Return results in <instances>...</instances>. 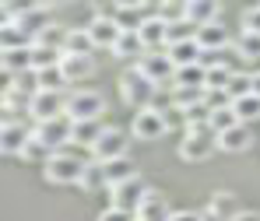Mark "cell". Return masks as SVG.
Returning <instances> with one entry per match:
<instances>
[{
    "label": "cell",
    "mask_w": 260,
    "mask_h": 221,
    "mask_svg": "<svg viewBox=\"0 0 260 221\" xmlns=\"http://www.w3.org/2000/svg\"><path fill=\"white\" fill-rule=\"evenodd\" d=\"M85 165H88L85 158H78L71 151H60V155H53L43 165V176H46V182H56V186H81Z\"/></svg>",
    "instance_id": "cell-1"
},
{
    "label": "cell",
    "mask_w": 260,
    "mask_h": 221,
    "mask_svg": "<svg viewBox=\"0 0 260 221\" xmlns=\"http://www.w3.org/2000/svg\"><path fill=\"white\" fill-rule=\"evenodd\" d=\"M155 95H158V85H155L151 78L137 74V70H127V74L120 78V98H123V105H130L134 113L151 109Z\"/></svg>",
    "instance_id": "cell-2"
},
{
    "label": "cell",
    "mask_w": 260,
    "mask_h": 221,
    "mask_svg": "<svg viewBox=\"0 0 260 221\" xmlns=\"http://www.w3.org/2000/svg\"><path fill=\"white\" fill-rule=\"evenodd\" d=\"M106 113V98L91 88H81V91H71L67 95V116L71 123H81V120H102Z\"/></svg>",
    "instance_id": "cell-3"
},
{
    "label": "cell",
    "mask_w": 260,
    "mask_h": 221,
    "mask_svg": "<svg viewBox=\"0 0 260 221\" xmlns=\"http://www.w3.org/2000/svg\"><path fill=\"white\" fill-rule=\"evenodd\" d=\"M71 133H74V123H71V116L46 120V123H36V127H32V137H36V140H43V144L49 148V151H53V155L67 151V144H71Z\"/></svg>",
    "instance_id": "cell-4"
},
{
    "label": "cell",
    "mask_w": 260,
    "mask_h": 221,
    "mask_svg": "<svg viewBox=\"0 0 260 221\" xmlns=\"http://www.w3.org/2000/svg\"><path fill=\"white\" fill-rule=\"evenodd\" d=\"M218 151V137L211 130H186L179 140V158L183 162H208Z\"/></svg>",
    "instance_id": "cell-5"
},
{
    "label": "cell",
    "mask_w": 260,
    "mask_h": 221,
    "mask_svg": "<svg viewBox=\"0 0 260 221\" xmlns=\"http://www.w3.org/2000/svg\"><path fill=\"white\" fill-rule=\"evenodd\" d=\"M134 70L144 74V78H151L155 85H162V81H173L176 63H173V56H169V49H148V53L134 63Z\"/></svg>",
    "instance_id": "cell-6"
},
{
    "label": "cell",
    "mask_w": 260,
    "mask_h": 221,
    "mask_svg": "<svg viewBox=\"0 0 260 221\" xmlns=\"http://www.w3.org/2000/svg\"><path fill=\"white\" fill-rule=\"evenodd\" d=\"M130 151V137L123 130H116V127H106V133L99 137V144L91 148V158L95 162H116V158H127Z\"/></svg>",
    "instance_id": "cell-7"
},
{
    "label": "cell",
    "mask_w": 260,
    "mask_h": 221,
    "mask_svg": "<svg viewBox=\"0 0 260 221\" xmlns=\"http://www.w3.org/2000/svg\"><path fill=\"white\" fill-rule=\"evenodd\" d=\"M32 120L36 123H46V120H60L67 116V95L63 91H36L32 105H28Z\"/></svg>",
    "instance_id": "cell-8"
},
{
    "label": "cell",
    "mask_w": 260,
    "mask_h": 221,
    "mask_svg": "<svg viewBox=\"0 0 260 221\" xmlns=\"http://www.w3.org/2000/svg\"><path fill=\"white\" fill-rule=\"evenodd\" d=\"M85 28H88V35H91V46L95 49H109V53H113V46L120 43V35H123V28L116 25L113 14H95Z\"/></svg>",
    "instance_id": "cell-9"
},
{
    "label": "cell",
    "mask_w": 260,
    "mask_h": 221,
    "mask_svg": "<svg viewBox=\"0 0 260 221\" xmlns=\"http://www.w3.org/2000/svg\"><path fill=\"white\" fill-rule=\"evenodd\" d=\"M144 197H148V186H144L141 176H134V179H127V182H120V186L109 190V204L123 207V211H134V214H137V207H141Z\"/></svg>",
    "instance_id": "cell-10"
},
{
    "label": "cell",
    "mask_w": 260,
    "mask_h": 221,
    "mask_svg": "<svg viewBox=\"0 0 260 221\" xmlns=\"http://www.w3.org/2000/svg\"><path fill=\"white\" fill-rule=\"evenodd\" d=\"M166 130H169V127H166V116H162L158 109H141V113H134L130 133H134L137 140H158Z\"/></svg>",
    "instance_id": "cell-11"
},
{
    "label": "cell",
    "mask_w": 260,
    "mask_h": 221,
    "mask_svg": "<svg viewBox=\"0 0 260 221\" xmlns=\"http://www.w3.org/2000/svg\"><path fill=\"white\" fill-rule=\"evenodd\" d=\"M239 214H243V207H239L236 193L218 190V193H211V200H208V214H204V221H236Z\"/></svg>",
    "instance_id": "cell-12"
},
{
    "label": "cell",
    "mask_w": 260,
    "mask_h": 221,
    "mask_svg": "<svg viewBox=\"0 0 260 221\" xmlns=\"http://www.w3.org/2000/svg\"><path fill=\"white\" fill-rule=\"evenodd\" d=\"M137 35H141L144 49H169V21L162 14H151V18H144Z\"/></svg>",
    "instance_id": "cell-13"
},
{
    "label": "cell",
    "mask_w": 260,
    "mask_h": 221,
    "mask_svg": "<svg viewBox=\"0 0 260 221\" xmlns=\"http://www.w3.org/2000/svg\"><path fill=\"white\" fill-rule=\"evenodd\" d=\"M28 137H32V130H28L25 123H18L14 116H4V130H0V148H4V155H21L25 144H28Z\"/></svg>",
    "instance_id": "cell-14"
},
{
    "label": "cell",
    "mask_w": 260,
    "mask_h": 221,
    "mask_svg": "<svg viewBox=\"0 0 260 221\" xmlns=\"http://www.w3.org/2000/svg\"><path fill=\"white\" fill-rule=\"evenodd\" d=\"M60 70H63L67 85H71V81H85V78L95 74V56H91V53H63Z\"/></svg>",
    "instance_id": "cell-15"
},
{
    "label": "cell",
    "mask_w": 260,
    "mask_h": 221,
    "mask_svg": "<svg viewBox=\"0 0 260 221\" xmlns=\"http://www.w3.org/2000/svg\"><path fill=\"white\" fill-rule=\"evenodd\" d=\"M0 70H4V78L28 74L32 70V46H25V49H0Z\"/></svg>",
    "instance_id": "cell-16"
},
{
    "label": "cell",
    "mask_w": 260,
    "mask_h": 221,
    "mask_svg": "<svg viewBox=\"0 0 260 221\" xmlns=\"http://www.w3.org/2000/svg\"><path fill=\"white\" fill-rule=\"evenodd\" d=\"M218 14H221V4L218 0H183V18H190L197 28L218 21Z\"/></svg>",
    "instance_id": "cell-17"
},
{
    "label": "cell",
    "mask_w": 260,
    "mask_h": 221,
    "mask_svg": "<svg viewBox=\"0 0 260 221\" xmlns=\"http://www.w3.org/2000/svg\"><path fill=\"white\" fill-rule=\"evenodd\" d=\"M169 218H173V207L166 204V197L158 190H148V197L137 207V221H169Z\"/></svg>",
    "instance_id": "cell-18"
},
{
    "label": "cell",
    "mask_w": 260,
    "mask_h": 221,
    "mask_svg": "<svg viewBox=\"0 0 260 221\" xmlns=\"http://www.w3.org/2000/svg\"><path fill=\"white\" fill-rule=\"evenodd\" d=\"M197 46H201L204 53H221V49H229V32H225V25H221V21L201 25V28H197Z\"/></svg>",
    "instance_id": "cell-19"
},
{
    "label": "cell",
    "mask_w": 260,
    "mask_h": 221,
    "mask_svg": "<svg viewBox=\"0 0 260 221\" xmlns=\"http://www.w3.org/2000/svg\"><path fill=\"white\" fill-rule=\"evenodd\" d=\"M173 88H197L208 91V67L204 63H190V67H176Z\"/></svg>",
    "instance_id": "cell-20"
},
{
    "label": "cell",
    "mask_w": 260,
    "mask_h": 221,
    "mask_svg": "<svg viewBox=\"0 0 260 221\" xmlns=\"http://www.w3.org/2000/svg\"><path fill=\"white\" fill-rule=\"evenodd\" d=\"M250 144H253V137H250V127H246V123H239V127H232V130H225L218 137V148L229 151V155L250 151Z\"/></svg>",
    "instance_id": "cell-21"
},
{
    "label": "cell",
    "mask_w": 260,
    "mask_h": 221,
    "mask_svg": "<svg viewBox=\"0 0 260 221\" xmlns=\"http://www.w3.org/2000/svg\"><path fill=\"white\" fill-rule=\"evenodd\" d=\"M7 21H11V18H7ZM49 21H53V18H49V7H39V11H28V14L14 18V25H18V28H21V32H25V35H28L32 43H36V35L43 32Z\"/></svg>",
    "instance_id": "cell-22"
},
{
    "label": "cell",
    "mask_w": 260,
    "mask_h": 221,
    "mask_svg": "<svg viewBox=\"0 0 260 221\" xmlns=\"http://www.w3.org/2000/svg\"><path fill=\"white\" fill-rule=\"evenodd\" d=\"M102 133H106L102 120H81V123H74V133H71V140L91 151V148L99 144V137H102Z\"/></svg>",
    "instance_id": "cell-23"
},
{
    "label": "cell",
    "mask_w": 260,
    "mask_h": 221,
    "mask_svg": "<svg viewBox=\"0 0 260 221\" xmlns=\"http://www.w3.org/2000/svg\"><path fill=\"white\" fill-rule=\"evenodd\" d=\"M208 127H211L215 137H221V133L232 130V127H239V116H236L232 102H229V105H211V120H208Z\"/></svg>",
    "instance_id": "cell-24"
},
{
    "label": "cell",
    "mask_w": 260,
    "mask_h": 221,
    "mask_svg": "<svg viewBox=\"0 0 260 221\" xmlns=\"http://www.w3.org/2000/svg\"><path fill=\"white\" fill-rule=\"evenodd\" d=\"M144 53H148V49H144V43H141L137 32H123L120 43L113 46V56H116V60H141Z\"/></svg>",
    "instance_id": "cell-25"
},
{
    "label": "cell",
    "mask_w": 260,
    "mask_h": 221,
    "mask_svg": "<svg viewBox=\"0 0 260 221\" xmlns=\"http://www.w3.org/2000/svg\"><path fill=\"white\" fill-rule=\"evenodd\" d=\"M169 56H173L176 67H190V63H201V60H204V49L197 46V39H190V43L169 46Z\"/></svg>",
    "instance_id": "cell-26"
},
{
    "label": "cell",
    "mask_w": 260,
    "mask_h": 221,
    "mask_svg": "<svg viewBox=\"0 0 260 221\" xmlns=\"http://www.w3.org/2000/svg\"><path fill=\"white\" fill-rule=\"evenodd\" d=\"M102 169H106V186H109V190L137 176V172H134V165H130V158H116V162H106Z\"/></svg>",
    "instance_id": "cell-27"
},
{
    "label": "cell",
    "mask_w": 260,
    "mask_h": 221,
    "mask_svg": "<svg viewBox=\"0 0 260 221\" xmlns=\"http://www.w3.org/2000/svg\"><path fill=\"white\" fill-rule=\"evenodd\" d=\"M25 46H32V39H28L14 21L4 18V25H0V49H25Z\"/></svg>",
    "instance_id": "cell-28"
},
{
    "label": "cell",
    "mask_w": 260,
    "mask_h": 221,
    "mask_svg": "<svg viewBox=\"0 0 260 221\" xmlns=\"http://www.w3.org/2000/svg\"><path fill=\"white\" fill-rule=\"evenodd\" d=\"M232 109H236L239 123H246V127L257 123V120H260V95H243V98H236Z\"/></svg>",
    "instance_id": "cell-29"
},
{
    "label": "cell",
    "mask_w": 260,
    "mask_h": 221,
    "mask_svg": "<svg viewBox=\"0 0 260 221\" xmlns=\"http://www.w3.org/2000/svg\"><path fill=\"white\" fill-rule=\"evenodd\" d=\"M60 60H63V49H53V46H32V70L60 67Z\"/></svg>",
    "instance_id": "cell-30"
},
{
    "label": "cell",
    "mask_w": 260,
    "mask_h": 221,
    "mask_svg": "<svg viewBox=\"0 0 260 221\" xmlns=\"http://www.w3.org/2000/svg\"><path fill=\"white\" fill-rule=\"evenodd\" d=\"M67 32H71V28H63V25L49 21L43 32L36 35V43H32V46H53V49H63V43H67Z\"/></svg>",
    "instance_id": "cell-31"
},
{
    "label": "cell",
    "mask_w": 260,
    "mask_h": 221,
    "mask_svg": "<svg viewBox=\"0 0 260 221\" xmlns=\"http://www.w3.org/2000/svg\"><path fill=\"white\" fill-rule=\"evenodd\" d=\"M36 81H39V91H63L67 88V78L60 67H46V70H36Z\"/></svg>",
    "instance_id": "cell-32"
},
{
    "label": "cell",
    "mask_w": 260,
    "mask_h": 221,
    "mask_svg": "<svg viewBox=\"0 0 260 221\" xmlns=\"http://www.w3.org/2000/svg\"><path fill=\"white\" fill-rule=\"evenodd\" d=\"M232 74H236V67H229V63H211V67H208V91H225L229 81H232Z\"/></svg>",
    "instance_id": "cell-33"
},
{
    "label": "cell",
    "mask_w": 260,
    "mask_h": 221,
    "mask_svg": "<svg viewBox=\"0 0 260 221\" xmlns=\"http://www.w3.org/2000/svg\"><path fill=\"white\" fill-rule=\"evenodd\" d=\"M99 186H102V190H109V186H106V169H102V162H95V158H91V162L85 165V179H81V190H85V193H95Z\"/></svg>",
    "instance_id": "cell-34"
},
{
    "label": "cell",
    "mask_w": 260,
    "mask_h": 221,
    "mask_svg": "<svg viewBox=\"0 0 260 221\" xmlns=\"http://www.w3.org/2000/svg\"><path fill=\"white\" fill-rule=\"evenodd\" d=\"M190 39H197V25H193L190 18H176V21H169V46L190 43Z\"/></svg>",
    "instance_id": "cell-35"
},
{
    "label": "cell",
    "mask_w": 260,
    "mask_h": 221,
    "mask_svg": "<svg viewBox=\"0 0 260 221\" xmlns=\"http://www.w3.org/2000/svg\"><path fill=\"white\" fill-rule=\"evenodd\" d=\"M46 7V0H0V11H4V18H21V14H28V11H39Z\"/></svg>",
    "instance_id": "cell-36"
},
{
    "label": "cell",
    "mask_w": 260,
    "mask_h": 221,
    "mask_svg": "<svg viewBox=\"0 0 260 221\" xmlns=\"http://www.w3.org/2000/svg\"><path fill=\"white\" fill-rule=\"evenodd\" d=\"M113 18H116V25H120L123 32H137V28L144 25L141 7H116V11H113Z\"/></svg>",
    "instance_id": "cell-37"
},
{
    "label": "cell",
    "mask_w": 260,
    "mask_h": 221,
    "mask_svg": "<svg viewBox=\"0 0 260 221\" xmlns=\"http://www.w3.org/2000/svg\"><path fill=\"white\" fill-rule=\"evenodd\" d=\"M95 46H91V35H88V28H71L67 32V43H63V53H91Z\"/></svg>",
    "instance_id": "cell-38"
},
{
    "label": "cell",
    "mask_w": 260,
    "mask_h": 221,
    "mask_svg": "<svg viewBox=\"0 0 260 221\" xmlns=\"http://www.w3.org/2000/svg\"><path fill=\"white\" fill-rule=\"evenodd\" d=\"M225 95L236 102V98H243V95H253V74H243V70H236L232 74V81H229V88Z\"/></svg>",
    "instance_id": "cell-39"
},
{
    "label": "cell",
    "mask_w": 260,
    "mask_h": 221,
    "mask_svg": "<svg viewBox=\"0 0 260 221\" xmlns=\"http://www.w3.org/2000/svg\"><path fill=\"white\" fill-rule=\"evenodd\" d=\"M18 158H25V162H39V165H46V162L53 158V151L46 148L43 140H36V137H28V144H25V151H21Z\"/></svg>",
    "instance_id": "cell-40"
},
{
    "label": "cell",
    "mask_w": 260,
    "mask_h": 221,
    "mask_svg": "<svg viewBox=\"0 0 260 221\" xmlns=\"http://www.w3.org/2000/svg\"><path fill=\"white\" fill-rule=\"evenodd\" d=\"M236 49H239V56H243V60H257V56H260V35H253V32H243Z\"/></svg>",
    "instance_id": "cell-41"
},
{
    "label": "cell",
    "mask_w": 260,
    "mask_h": 221,
    "mask_svg": "<svg viewBox=\"0 0 260 221\" xmlns=\"http://www.w3.org/2000/svg\"><path fill=\"white\" fill-rule=\"evenodd\" d=\"M99 221H137V214H134V211H123V207H113V204H109V207L99 214Z\"/></svg>",
    "instance_id": "cell-42"
},
{
    "label": "cell",
    "mask_w": 260,
    "mask_h": 221,
    "mask_svg": "<svg viewBox=\"0 0 260 221\" xmlns=\"http://www.w3.org/2000/svg\"><path fill=\"white\" fill-rule=\"evenodd\" d=\"M243 32L260 35V7H246V11H243Z\"/></svg>",
    "instance_id": "cell-43"
},
{
    "label": "cell",
    "mask_w": 260,
    "mask_h": 221,
    "mask_svg": "<svg viewBox=\"0 0 260 221\" xmlns=\"http://www.w3.org/2000/svg\"><path fill=\"white\" fill-rule=\"evenodd\" d=\"M162 116H166V127H169V130H173V127H186V109H179V105H169Z\"/></svg>",
    "instance_id": "cell-44"
},
{
    "label": "cell",
    "mask_w": 260,
    "mask_h": 221,
    "mask_svg": "<svg viewBox=\"0 0 260 221\" xmlns=\"http://www.w3.org/2000/svg\"><path fill=\"white\" fill-rule=\"evenodd\" d=\"M169 221H204V214H197V211H173Z\"/></svg>",
    "instance_id": "cell-45"
},
{
    "label": "cell",
    "mask_w": 260,
    "mask_h": 221,
    "mask_svg": "<svg viewBox=\"0 0 260 221\" xmlns=\"http://www.w3.org/2000/svg\"><path fill=\"white\" fill-rule=\"evenodd\" d=\"M236 221H260V211H243Z\"/></svg>",
    "instance_id": "cell-46"
},
{
    "label": "cell",
    "mask_w": 260,
    "mask_h": 221,
    "mask_svg": "<svg viewBox=\"0 0 260 221\" xmlns=\"http://www.w3.org/2000/svg\"><path fill=\"white\" fill-rule=\"evenodd\" d=\"M253 95H260V70H253Z\"/></svg>",
    "instance_id": "cell-47"
},
{
    "label": "cell",
    "mask_w": 260,
    "mask_h": 221,
    "mask_svg": "<svg viewBox=\"0 0 260 221\" xmlns=\"http://www.w3.org/2000/svg\"><path fill=\"white\" fill-rule=\"evenodd\" d=\"M49 4H53V7H56V4H71V0H46V7H49Z\"/></svg>",
    "instance_id": "cell-48"
}]
</instances>
